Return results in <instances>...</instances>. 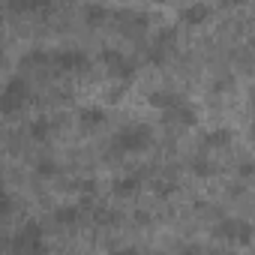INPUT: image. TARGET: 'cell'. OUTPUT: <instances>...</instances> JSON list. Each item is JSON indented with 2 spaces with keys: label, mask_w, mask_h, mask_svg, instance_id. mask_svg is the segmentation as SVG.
<instances>
[{
  "label": "cell",
  "mask_w": 255,
  "mask_h": 255,
  "mask_svg": "<svg viewBox=\"0 0 255 255\" xmlns=\"http://www.w3.org/2000/svg\"><path fill=\"white\" fill-rule=\"evenodd\" d=\"M222 231H225L231 240H246V237H249V225H246V222H237V219L225 222V225H222Z\"/></svg>",
  "instance_id": "1"
}]
</instances>
